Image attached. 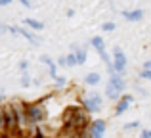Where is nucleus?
Wrapping results in <instances>:
<instances>
[{"instance_id": "nucleus-9", "label": "nucleus", "mask_w": 151, "mask_h": 138, "mask_svg": "<svg viewBox=\"0 0 151 138\" xmlns=\"http://www.w3.org/2000/svg\"><path fill=\"white\" fill-rule=\"evenodd\" d=\"M71 52L75 54V60H77V65H82L86 61V52L82 48H78V46H75L73 44V50H71Z\"/></svg>"}, {"instance_id": "nucleus-7", "label": "nucleus", "mask_w": 151, "mask_h": 138, "mask_svg": "<svg viewBox=\"0 0 151 138\" xmlns=\"http://www.w3.org/2000/svg\"><path fill=\"white\" fill-rule=\"evenodd\" d=\"M122 17L126 21H142L144 19V10L138 8V10H130V12H122Z\"/></svg>"}, {"instance_id": "nucleus-6", "label": "nucleus", "mask_w": 151, "mask_h": 138, "mask_svg": "<svg viewBox=\"0 0 151 138\" xmlns=\"http://www.w3.org/2000/svg\"><path fill=\"white\" fill-rule=\"evenodd\" d=\"M109 85H113L121 94L124 92V88H126V81H124V77H122V75H119V73H111V77H109Z\"/></svg>"}, {"instance_id": "nucleus-13", "label": "nucleus", "mask_w": 151, "mask_h": 138, "mask_svg": "<svg viewBox=\"0 0 151 138\" xmlns=\"http://www.w3.org/2000/svg\"><path fill=\"white\" fill-rule=\"evenodd\" d=\"M23 23H25V25H29L31 29H35V31H42V29H44V23L37 21V19H31V17L23 19Z\"/></svg>"}, {"instance_id": "nucleus-12", "label": "nucleus", "mask_w": 151, "mask_h": 138, "mask_svg": "<svg viewBox=\"0 0 151 138\" xmlns=\"http://www.w3.org/2000/svg\"><path fill=\"white\" fill-rule=\"evenodd\" d=\"M105 94H107V98H109V100H119V98L122 96V94L119 92V90L115 88L113 85H107V88H105Z\"/></svg>"}, {"instance_id": "nucleus-21", "label": "nucleus", "mask_w": 151, "mask_h": 138, "mask_svg": "<svg viewBox=\"0 0 151 138\" xmlns=\"http://www.w3.org/2000/svg\"><path fill=\"white\" fill-rule=\"evenodd\" d=\"M55 65H59V67H67V65H65V58H59V60L55 61Z\"/></svg>"}, {"instance_id": "nucleus-1", "label": "nucleus", "mask_w": 151, "mask_h": 138, "mask_svg": "<svg viewBox=\"0 0 151 138\" xmlns=\"http://www.w3.org/2000/svg\"><path fill=\"white\" fill-rule=\"evenodd\" d=\"M113 71L115 73H119V75H124V71H126V54L122 52L119 46H115L113 48Z\"/></svg>"}, {"instance_id": "nucleus-8", "label": "nucleus", "mask_w": 151, "mask_h": 138, "mask_svg": "<svg viewBox=\"0 0 151 138\" xmlns=\"http://www.w3.org/2000/svg\"><path fill=\"white\" fill-rule=\"evenodd\" d=\"M90 44L94 46V50H96L98 54H100V58L105 56V42H103V38L101 37H92V40H90Z\"/></svg>"}, {"instance_id": "nucleus-16", "label": "nucleus", "mask_w": 151, "mask_h": 138, "mask_svg": "<svg viewBox=\"0 0 151 138\" xmlns=\"http://www.w3.org/2000/svg\"><path fill=\"white\" fill-rule=\"evenodd\" d=\"M54 81H55V85H58V86H65L67 79H65V77H58V75H55V77H54Z\"/></svg>"}, {"instance_id": "nucleus-28", "label": "nucleus", "mask_w": 151, "mask_h": 138, "mask_svg": "<svg viewBox=\"0 0 151 138\" xmlns=\"http://www.w3.org/2000/svg\"><path fill=\"white\" fill-rule=\"evenodd\" d=\"M71 138H81V136H71Z\"/></svg>"}, {"instance_id": "nucleus-25", "label": "nucleus", "mask_w": 151, "mask_h": 138, "mask_svg": "<svg viewBox=\"0 0 151 138\" xmlns=\"http://www.w3.org/2000/svg\"><path fill=\"white\" fill-rule=\"evenodd\" d=\"M0 129H4V117H2V108H0Z\"/></svg>"}, {"instance_id": "nucleus-27", "label": "nucleus", "mask_w": 151, "mask_h": 138, "mask_svg": "<svg viewBox=\"0 0 151 138\" xmlns=\"http://www.w3.org/2000/svg\"><path fill=\"white\" fill-rule=\"evenodd\" d=\"M4 29H8V27H6V25H0V35L4 33Z\"/></svg>"}, {"instance_id": "nucleus-14", "label": "nucleus", "mask_w": 151, "mask_h": 138, "mask_svg": "<svg viewBox=\"0 0 151 138\" xmlns=\"http://www.w3.org/2000/svg\"><path fill=\"white\" fill-rule=\"evenodd\" d=\"M65 65H67V67H73V65H77V60H75V54H73V52L65 56Z\"/></svg>"}, {"instance_id": "nucleus-26", "label": "nucleus", "mask_w": 151, "mask_h": 138, "mask_svg": "<svg viewBox=\"0 0 151 138\" xmlns=\"http://www.w3.org/2000/svg\"><path fill=\"white\" fill-rule=\"evenodd\" d=\"M144 69H151V61H144Z\"/></svg>"}, {"instance_id": "nucleus-2", "label": "nucleus", "mask_w": 151, "mask_h": 138, "mask_svg": "<svg viewBox=\"0 0 151 138\" xmlns=\"http://www.w3.org/2000/svg\"><path fill=\"white\" fill-rule=\"evenodd\" d=\"M82 108H84L88 113H98L101 109V96L98 92H92L88 98L82 100Z\"/></svg>"}, {"instance_id": "nucleus-15", "label": "nucleus", "mask_w": 151, "mask_h": 138, "mask_svg": "<svg viewBox=\"0 0 151 138\" xmlns=\"http://www.w3.org/2000/svg\"><path fill=\"white\" fill-rule=\"evenodd\" d=\"M31 85V77H29V73H27V71H23V75H21V86H29Z\"/></svg>"}, {"instance_id": "nucleus-4", "label": "nucleus", "mask_w": 151, "mask_h": 138, "mask_svg": "<svg viewBox=\"0 0 151 138\" xmlns=\"http://www.w3.org/2000/svg\"><path fill=\"white\" fill-rule=\"evenodd\" d=\"M105 131H107V123H105V121H101V119L92 121L90 127H88V134L92 136V138H101Z\"/></svg>"}, {"instance_id": "nucleus-18", "label": "nucleus", "mask_w": 151, "mask_h": 138, "mask_svg": "<svg viewBox=\"0 0 151 138\" xmlns=\"http://www.w3.org/2000/svg\"><path fill=\"white\" fill-rule=\"evenodd\" d=\"M140 77L144 79V81H147V79H151V69H142Z\"/></svg>"}, {"instance_id": "nucleus-22", "label": "nucleus", "mask_w": 151, "mask_h": 138, "mask_svg": "<svg viewBox=\"0 0 151 138\" xmlns=\"http://www.w3.org/2000/svg\"><path fill=\"white\" fill-rule=\"evenodd\" d=\"M142 138H151V131L144 129V131H142Z\"/></svg>"}, {"instance_id": "nucleus-3", "label": "nucleus", "mask_w": 151, "mask_h": 138, "mask_svg": "<svg viewBox=\"0 0 151 138\" xmlns=\"http://www.w3.org/2000/svg\"><path fill=\"white\" fill-rule=\"evenodd\" d=\"M27 117H29V121L33 125H40L42 121H44V117H46V111H44V108H42V105L33 104V105H29V108H27Z\"/></svg>"}, {"instance_id": "nucleus-5", "label": "nucleus", "mask_w": 151, "mask_h": 138, "mask_svg": "<svg viewBox=\"0 0 151 138\" xmlns=\"http://www.w3.org/2000/svg\"><path fill=\"white\" fill-rule=\"evenodd\" d=\"M134 102V98L132 96H121L119 98V104H117V108H115V115H122V113L126 111V109H128V105L132 104Z\"/></svg>"}, {"instance_id": "nucleus-11", "label": "nucleus", "mask_w": 151, "mask_h": 138, "mask_svg": "<svg viewBox=\"0 0 151 138\" xmlns=\"http://www.w3.org/2000/svg\"><path fill=\"white\" fill-rule=\"evenodd\" d=\"M100 81H101L100 73H88V75L84 77V82H86L88 86H96V85H98Z\"/></svg>"}, {"instance_id": "nucleus-23", "label": "nucleus", "mask_w": 151, "mask_h": 138, "mask_svg": "<svg viewBox=\"0 0 151 138\" xmlns=\"http://www.w3.org/2000/svg\"><path fill=\"white\" fill-rule=\"evenodd\" d=\"M19 2H21V4H23V6H25V8H33V4H31L29 0H19Z\"/></svg>"}, {"instance_id": "nucleus-20", "label": "nucleus", "mask_w": 151, "mask_h": 138, "mask_svg": "<svg viewBox=\"0 0 151 138\" xmlns=\"http://www.w3.org/2000/svg\"><path fill=\"white\" fill-rule=\"evenodd\" d=\"M19 69H21V71H27V69H29V61H27V60H23L21 64H19Z\"/></svg>"}, {"instance_id": "nucleus-17", "label": "nucleus", "mask_w": 151, "mask_h": 138, "mask_svg": "<svg viewBox=\"0 0 151 138\" xmlns=\"http://www.w3.org/2000/svg\"><path fill=\"white\" fill-rule=\"evenodd\" d=\"M115 29V23L113 21H107V23H103L101 25V31H113Z\"/></svg>"}, {"instance_id": "nucleus-10", "label": "nucleus", "mask_w": 151, "mask_h": 138, "mask_svg": "<svg viewBox=\"0 0 151 138\" xmlns=\"http://www.w3.org/2000/svg\"><path fill=\"white\" fill-rule=\"evenodd\" d=\"M40 61H42L44 65H48V69H50V75H52V77H55V75H58V73H55L58 65H55V61H52V58H50V56H42V58H40Z\"/></svg>"}, {"instance_id": "nucleus-24", "label": "nucleus", "mask_w": 151, "mask_h": 138, "mask_svg": "<svg viewBox=\"0 0 151 138\" xmlns=\"http://www.w3.org/2000/svg\"><path fill=\"white\" fill-rule=\"evenodd\" d=\"M14 0H0V6H8V4H12Z\"/></svg>"}, {"instance_id": "nucleus-19", "label": "nucleus", "mask_w": 151, "mask_h": 138, "mask_svg": "<svg viewBox=\"0 0 151 138\" xmlns=\"http://www.w3.org/2000/svg\"><path fill=\"white\" fill-rule=\"evenodd\" d=\"M124 129H140V121H132V123L124 125Z\"/></svg>"}]
</instances>
